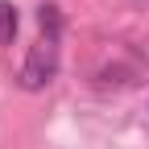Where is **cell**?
<instances>
[{"label":"cell","mask_w":149,"mask_h":149,"mask_svg":"<svg viewBox=\"0 0 149 149\" xmlns=\"http://www.w3.org/2000/svg\"><path fill=\"white\" fill-rule=\"evenodd\" d=\"M54 74H58V42H50V37H42L21 62V87L25 91H42L46 83H54Z\"/></svg>","instance_id":"6da1fadb"},{"label":"cell","mask_w":149,"mask_h":149,"mask_svg":"<svg viewBox=\"0 0 149 149\" xmlns=\"http://www.w3.org/2000/svg\"><path fill=\"white\" fill-rule=\"evenodd\" d=\"M17 29H21V17H17V4H13V0H0V42H4V46H13Z\"/></svg>","instance_id":"7a4b0ae2"},{"label":"cell","mask_w":149,"mask_h":149,"mask_svg":"<svg viewBox=\"0 0 149 149\" xmlns=\"http://www.w3.org/2000/svg\"><path fill=\"white\" fill-rule=\"evenodd\" d=\"M37 21H42V33L50 37V42L62 37V13H58V4H42L37 8Z\"/></svg>","instance_id":"3957f363"}]
</instances>
